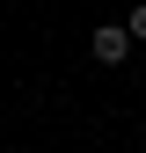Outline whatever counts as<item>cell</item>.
Returning <instances> with one entry per match:
<instances>
[{
  "mask_svg": "<svg viewBox=\"0 0 146 153\" xmlns=\"http://www.w3.org/2000/svg\"><path fill=\"white\" fill-rule=\"evenodd\" d=\"M88 51H95L102 66H124V51H132V29H117V22H110V29H95V44H88Z\"/></svg>",
  "mask_w": 146,
  "mask_h": 153,
  "instance_id": "1",
  "label": "cell"
},
{
  "mask_svg": "<svg viewBox=\"0 0 146 153\" xmlns=\"http://www.w3.org/2000/svg\"><path fill=\"white\" fill-rule=\"evenodd\" d=\"M132 36H139V44H146V0H139V7H132Z\"/></svg>",
  "mask_w": 146,
  "mask_h": 153,
  "instance_id": "2",
  "label": "cell"
}]
</instances>
